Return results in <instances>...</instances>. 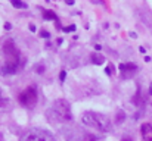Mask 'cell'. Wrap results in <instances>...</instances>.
Returning a JSON list of instances; mask_svg holds the SVG:
<instances>
[{
	"instance_id": "6da1fadb",
	"label": "cell",
	"mask_w": 152,
	"mask_h": 141,
	"mask_svg": "<svg viewBox=\"0 0 152 141\" xmlns=\"http://www.w3.org/2000/svg\"><path fill=\"white\" fill-rule=\"evenodd\" d=\"M3 53H4V63L0 65V74L3 75H12L18 71L19 62H21V54L13 40H6L3 44Z\"/></svg>"
},
{
	"instance_id": "7a4b0ae2",
	"label": "cell",
	"mask_w": 152,
	"mask_h": 141,
	"mask_svg": "<svg viewBox=\"0 0 152 141\" xmlns=\"http://www.w3.org/2000/svg\"><path fill=\"white\" fill-rule=\"evenodd\" d=\"M46 116L48 119L52 122H56V124H64V122H69L72 119V115H71V107H69V103L64 98L61 100H56L52 107L46 112Z\"/></svg>"
},
{
	"instance_id": "3957f363",
	"label": "cell",
	"mask_w": 152,
	"mask_h": 141,
	"mask_svg": "<svg viewBox=\"0 0 152 141\" xmlns=\"http://www.w3.org/2000/svg\"><path fill=\"white\" fill-rule=\"evenodd\" d=\"M81 122L86 127L95 128L101 132H109L112 129L111 119L106 115L99 113V112H84L83 116H81Z\"/></svg>"
},
{
	"instance_id": "277c9868",
	"label": "cell",
	"mask_w": 152,
	"mask_h": 141,
	"mask_svg": "<svg viewBox=\"0 0 152 141\" xmlns=\"http://www.w3.org/2000/svg\"><path fill=\"white\" fill-rule=\"evenodd\" d=\"M19 103L25 107H34V104L37 103L39 100V93H37V88L34 85H30L27 87L22 93L19 94Z\"/></svg>"
},
{
	"instance_id": "5b68a950",
	"label": "cell",
	"mask_w": 152,
	"mask_h": 141,
	"mask_svg": "<svg viewBox=\"0 0 152 141\" xmlns=\"http://www.w3.org/2000/svg\"><path fill=\"white\" fill-rule=\"evenodd\" d=\"M21 141H55V138L49 131L36 128V129H30L28 132H25Z\"/></svg>"
},
{
	"instance_id": "8992f818",
	"label": "cell",
	"mask_w": 152,
	"mask_h": 141,
	"mask_svg": "<svg viewBox=\"0 0 152 141\" xmlns=\"http://www.w3.org/2000/svg\"><path fill=\"white\" fill-rule=\"evenodd\" d=\"M137 72V65L134 63H120V74L123 80L132 78Z\"/></svg>"
},
{
	"instance_id": "52a82bcc",
	"label": "cell",
	"mask_w": 152,
	"mask_h": 141,
	"mask_svg": "<svg viewBox=\"0 0 152 141\" xmlns=\"http://www.w3.org/2000/svg\"><path fill=\"white\" fill-rule=\"evenodd\" d=\"M140 134L143 141H152V122H145L140 127Z\"/></svg>"
},
{
	"instance_id": "ba28073f",
	"label": "cell",
	"mask_w": 152,
	"mask_h": 141,
	"mask_svg": "<svg viewBox=\"0 0 152 141\" xmlns=\"http://www.w3.org/2000/svg\"><path fill=\"white\" fill-rule=\"evenodd\" d=\"M10 109V100L6 94L0 90V113L1 112H7Z\"/></svg>"
},
{
	"instance_id": "9c48e42d",
	"label": "cell",
	"mask_w": 152,
	"mask_h": 141,
	"mask_svg": "<svg viewBox=\"0 0 152 141\" xmlns=\"http://www.w3.org/2000/svg\"><path fill=\"white\" fill-rule=\"evenodd\" d=\"M90 59H92V63H95V65H102L105 62V57L102 56L101 53H92Z\"/></svg>"
},
{
	"instance_id": "30bf717a",
	"label": "cell",
	"mask_w": 152,
	"mask_h": 141,
	"mask_svg": "<svg viewBox=\"0 0 152 141\" xmlns=\"http://www.w3.org/2000/svg\"><path fill=\"white\" fill-rule=\"evenodd\" d=\"M43 19L46 21H58V16L53 10H43Z\"/></svg>"
},
{
	"instance_id": "8fae6325",
	"label": "cell",
	"mask_w": 152,
	"mask_h": 141,
	"mask_svg": "<svg viewBox=\"0 0 152 141\" xmlns=\"http://www.w3.org/2000/svg\"><path fill=\"white\" fill-rule=\"evenodd\" d=\"M10 4L16 9H27V3H24L22 0H10Z\"/></svg>"
},
{
	"instance_id": "7c38bea8",
	"label": "cell",
	"mask_w": 152,
	"mask_h": 141,
	"mask_svg": "<svg viewBox=\"0 0 152 141\" xmlns=\"http://www.w3.org/2000/svg\"><path fill=\"white\" fill-rule=\"evenodd\" d=\"M124 119H126V113H124V110H120L118 113H117V124H123L124 122Z\"/></svg>"
},
{
	"instance_id": "4fadbf2b",
	"label": "cell",
	"mask_w": 152,
	"mask_h": 141,
	"mask_svg": "<svg viewBox=\"0 0 152 141\" xmlns=\"http://www.w3.org/2000/svg\"><path fill=\"white\" fill-rule=\"evenodd\" d=\"M105 74L106 75H112L114 74V65L112 63H108V66L105 68Z\"/></svg>"
},
{
	"instance_id": "5bb4252c",
	"label": "cell",
	"mask_w": 152,
	"mask_h": 141,
	"mask_svg": "<svg viewBox=\"0 0 152 141\" xmlns=\"http://www.w3.org/2000/svg\"><path fill=\"white\" fill-rule=\"evenodd\" d=\"M64 33H71V31H75V25H69V27H64L62 28Z\"/></svg>"
},
{
	"instance_id": "9a60e30c",
	"label": "cell",
	"mask_w": 152,
	"mask_h": 141,
	"mask_svg": "<svg viewBox=\"0 0 152 141\" xmlns=\"http://www.w3.org/2000/svg\"><path fill=\"white\" fill-rule=\"evenodd\" d=\"M34 69H36L37 74H43V72H45V66H43V65H36Z\"/></svg>"
},
{
	"instance_id": "2e32d148",
	"label": "cell",
	"mask_w": 152,
	"mask_h": 141,
	"mask_svg": "<svg viewBox=\"0 0 152 141\" xmlns=\"http://www.w3.org/2000/svg\"><path fill=\"white\" fill-rule=\"evenodd\" d=\"M40 37H42V38H49L50 34H49L46 30H42V31H40Z\"/></svg>"
},
{
	"instance_id": "e0dca14e",
	"label": "cell",
	"mask_w": 152,
	"mask_h": 141,
	"mask_svg": "<svg viewBox=\"0 0 152 141\" xmlns=\"http://www.w3.org/2000/svg\"><path fill=\"white\" fill-rule=\"evenodd\" d=\"M65 77H66V72H65V71H61V74H59V81L64 82V81H65Z\"/></svg>"
},
{
	"instance_id": "ac0fdd59",
	"label": "cell",
	"mask_w": 152,
	"mask_h": 141,
	"mask_svg": "<svg viewBox=\"0 0 152 141\" xmlns=\"http://www.w3.org/2000/svg\"><path fill=\"white\" fill-rule=\"evenodd\" d=\"M4 30H6V31L12 30V24H10V22H6V24H4Z\"/></svg>"
},
{
	"instance_id": "d6986e66",
	"label": "cell",
	"mask_w": 152,
	"mask_h": 141,
	"mask_svg": "<svg viewBox=\"0 0 152 141\" xmlns=\"http://www.w3.org/2000/svg\"><path fill=\"white\" fill-rule=\"evenodd\" d=\"M65 3L71 6V4H74V3H75V0H65Z\"/></svg>"
},
{
	"instance_id": "ffe728a7",
	"label": "cell",
	"mask_w": 152,
	"mask_h": 141,
	"mask_svg": "<svg viewBox=\"0 0 152 141\" xmlns=\"http://www.w3.org/2000/svg\"><path fill=\"white\" fill-rule=\"evenodd\" d=\"M30 31L31 33H36V25H30Z\"/></svg>"
},
{
	"instance_id": "44dd1931",
	"label": "cell",
	"mask_w": 152,
	"mask_h": 141,
	"mask_svg": "<svg viewBox=\"0 0 152 141\" xmlns=\"http://www.w3.org/2000/svg\"><path fill=\"white\" fill-rule=\"evenodd\" d=\"M130 37H133V38H136L137 35H136V33H130Z\"/></svg>"
},
{
	"instance_id": "7402d4cb",
	"label": "cell",
	"mask_w": 152,
	"mask_h": 141,
	"mask_svg": "<svg viewBox=\"0 0 152 141\" xmlns=\"http://www.w3.org/2000/svg\"><path fill=\"white\" fill-rule=\"evenodd\" d=\"M139 50H140V53H145V51H146V48H145V47H140Z\"/></svg>"
},
{
	"instance_id": "603a6c76",
	"label": "cell",
	"mask_w": 152,
	"mask_h": 141,
	"mask_svg": "<svg viewBox=\"0 0 152 141\" xmlns=\"http://www.w3.org/2000/svg\"><path fill=\"white\" fill-rule=\"evenodd\" d=\"M149 94H151V95H152V82H151V84H149Z\"/></svg>"
},
{
	"instance_id": "cb8c5ba5",
	"label": "cell",
	"mask_w": 152,
	"mask_h": 141,
	"mask_svg": "<svg viewBox=\"0 0 152 141\" xmlns=\"http://www.w3.org/2000/svg\"><path fill=\"white\" fill-rule=\"evenodd\" d=\"M123 141H132V140H130L129 137H124V138H123Z\"/></svg>"
}]
</instances>
